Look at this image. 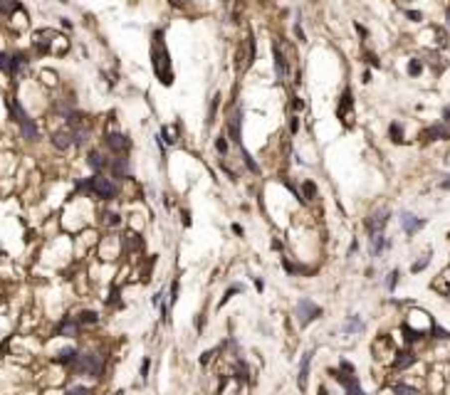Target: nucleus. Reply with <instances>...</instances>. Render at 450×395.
Segmentation results:
<instances>
[{
	"instance_id": "1",
	"label": "nucleus",
	"mask_w": 450,
	"mask_h": 395,
	"mask_svg": "<svg viewBox=\"0 0 450 395\" xmlns=\"http://www.w3.org/2000/svg\"><path fill=\"white\" fill-rule=\"evenodd\" d=\"M151 67L161 84H166V87L173 84V62H171L168 47L163 42V30H156L151 37Z\"/></svg>"
},
{
	"instance_id": "2",
	"label": "nucleus",
	"mask_w": 450,
	"mask_h": 395,
	"mask_svg": "<svg viewBox=\"0 0 450 395\" xmlns=\"http://www.w3.org/2000/svg\"><path fill=\"white\" fill-rule=\"evenodd\" d=\"M77 191L89 193V196L99 198V200H114V198L119 196L117 183H114L112 178H104L102 173H97V176H92V178L79 181V183H77Z\"/></svg>"
},
{
	"instance_id": "3",
	"label": "nucleus",
	"mask_w": 450,
	"mask_h": 395,
	"mask_svg": "<svg viewBox=\"0 0 450 395\" xmlns=\"http://www.w3.org/2000/svg\"><path fill=\"white\" fill-rule=\"evenodd\" d=\"M77 373L82 376H89V378H99L104 373V358L97 353V351H79L77 356V363L72 366Z\"/></svg>"
},
{
	"instance_id": "4",
	"label": "nucleus",
	"mask_w": 450,
	"mask_h": 395,
	"mask_svg": "<svg viewBox=\"0 0 450 395\" xmlns=\"http://www.w3.org/2000/svg\"><path fill=\"white\" fill-rule=\"evenodd\" d=\"M10 111H12V119L17 121V126H20V133H22V138H27V141H35L40 131H37V126H35V121L30 119V114L22 109V104L15 99V101H10Z\"/></svg>"
},
{
	"instance_id": "5",
	"label": "nucleus",
	"mask_w": 450,
	"mask_h": 395,
	"mask_svg": "<svg viewBox=\"0 0 450 395\" xmlns=\"http://www.w3.org/2000/svg\"><path fill=\"white\" fill-rule=\"evenodd\" d=\"M272 55H275V69H277V77H280L282 82H287V79H290V74H292V60L287 57V45H285V42H280V40H275V42H272Z\"/></svg>"
},
{
	"instance_id": "6",
	"label": "nucleus",
	"mask_w": 450,
	"mask_h": 395,
	"mask_svg": "<svg viewBox=\"0 0 450 395\" xmlns=\"http://www.w3.org/2000/svg\"><path fill=\"white\" fill-rule=\"evenodd\" d=\"M321 314V306L319 304H314L312 299H307V296H302L300 301H297V306H295V316H297V321H300V326H307L309 321H317Z\"/></svg>"
},
{
	"instance_id": "7",
	"label": "nucleus",
	"mask_w": 450,
	"mask_h": 395,
	"mask_svg": "<svg viewBox=\"0 0 450 395\" xmlns=\"http://www.w3.org/2000/svg\"><path fill=\"white\" fill-rule=\"evenodd\" d=\"M388 220H391V212H388L386 207H376V210H371V212H369V217H366V232H369V237H371V235L384 232V227L388 225Z\"/></svg>"
},
{
	"instance_id": "8",
	"label": "nucleus",
	"mask_w": 450,
	"mask_h": 395,
	"mask_svg": "<svg viewBox=\"0 0 450 395\" xmlns=\"http://www.w3.org/2000/svg\"><path fill=\"white\" fill-rule=\"evenodd\" d=\"M104 143H107V148L112 151V153H117V156H127L129 151H131V141H129L127 133H107V138H104Z\"/></svg>"
},
{
	"instance_id": "9",
	"label": "nucleus",
	"mask_w": 450,
	"mask_h": 395,
	"mask_svg": "<svg viewBox=\"0 0 450 395\" xmlns=\"http://www.w3.org/2000/svg\"><path fill=\"white\" fill-rule=\"evenodd\" d=\"M398 222H401V230L408 235V237H413L416 232H421L423 227H426V220L423 217H418V215H413V212H401V217H398Z\"/></svg>"
},
{
	"instance_id": "10",
	"label": "nucleus",
	"mask_w": 450,
	"mask_h": 395,
	"mask_svg": "<svg viewBox=\"0 0 450 395\" xmlns=\"http://www.w3.org/2000/svg\"><path fill=\"white\" fill-rule=\"evenodd\" d=\"M228 133H230V141H233V143L243 146V111H240V109H235V111L230 114V119H228Z\"/></svg>"
},
{
	"instance_id": "11",
	"label": "nucleus",
	"mask_w": 450,
	"mask_h": 395,
	"mask_svg": "<svg viewBox=\"0 0 450 395\" xmlns=\"http://www.w3.org/2000/svg\"><path fill=\"white\" fill-rule=\"evenodd\" d=\"M109 171L114 178H129L131 176V163H129L127 156H117L109 161Z\"/></svg>"
},
{
	"instance_id": "12",
	"label": "nucleus",
	"mask_w": 450,
	"mask_h": 395,
	"mask_svg": "<svg viewBox=\"0 0 450 395\" xmlns=\"http://www.w3.org/2000/svg\"><path fill=\"white\" fill-rule=\"evenodd\" d=\"M351 109H354V94H351V89H344V94H341V101H339V106H336V116L344 121V124H349V114H351Z\"/></svg>"
},
{
	"instance_id": "13",
	"label": "nucleus",
	"mask_w": 450,
	"mask_h": 395,
	"mask_svg": "<svg viewBox=\"0 0 450 395\" xmlns=\"http://www.w3.org/2000/svg\"><path fill=\"white\" fill-rule=\"evenodd\" d=\"M426 141H446L450 138V126L448 124H433V126H428L426 131L421 133Z\"/></svg>"
},
{
	"instance_id": "14",
	"label": "nucleus",
	"mask_w": 450,
	"mask_h": 395,
	"mask_svg": "<svg viewBox=\"0 0 450 395\" xmlns=\"http://www.w3.org/2000/svg\"><path fill=\"white\" fill-rule=\"evenodd\" d=\"M79 321L77 319H72V316H64L62 321L57 324V336H64V338H74L77 333H79Z\"/></svg>"
},
{
	"instance_id": "15",
	"label": "nucleus",
	"mask_w": 450,
	"mask_h": 395,
	"mask_svg": "<svg viewBox=\"0 0 450 395\" xmlns=\"http://www.w3.org/2000/svg\"><path fill=\"white\" fill-rule=\"evenodd\" d=\"M369 240H371V257H381L386 250L393 245V242H391V237H386L384 232H379V235H371Z\"/></svg>"
},
{
	"instance_id": "16",
	"label": "nucleus",
	"mask_w": 450,
	"mask_h": 395,
	"mask_svg": "<svg viewBox=\"0 0 450 395\" xmlns=\"http://www.w3.org/2000/svg\"><path fill=\"white\" fill-rule=\"evenodd\" d=\"M309 366H312V351H307L302 356V363H300V378H297V386L300 391L304 393L307 391V381H309Z\"/></svg>"
},
{
	"instance_id": "17",
	"label": "nucleus",
	"mask_w": 450,
	"mask_h": 395,
	"mask_svg": "<svg viewBox=\"0 0 450 395\" xmlns=\"http://www.w3.org/2000/svg\"><path fill=\"white\" fill-rule=\"evenodd\" d=\"M87 163H89V168L94 171V173H102L104 168H109V161L99 153V151H89V156H87Z\"/></svg>"
},
{
	"instance_id": "18",
	"label": "nucleus",
	"mask_w": 450,
	"mask_h": 395,
	"mask_svg": "<svg viewBox=\"0 0 450 395\" xmlns=\"http://www.w3.org/2000/svg\"><path fill=\"white\" fill-rule=\"evenodd\" d=\"M416 361H418V358H416V353H413V351H403V353H398V356H396V361H393V371H406V368H411Z\"/></svg>"
},
{
	"instance_id": "19",
	"label": "nucleus",
	"mask_w": 450,
	"mask_h": 395,
	"mask_svg": "<svg viewBox=\"0 0 450 395\" xmlns=\"http://www.w3.org/2000/svg\"><path fill=\"white\" fill-rule=\"evenodd\" d=\"M52 146H55V148H60V151H67L69 146H74V138H72V131L67 129V131H57V133H52Z\"/></svg>"
},
{
	"instance_id": "20",
	"label": "nucleus",
	"mask_w": 450,
	"mask_h": 395,
	"mask_svg": "<svg viewBox=\"0 0 450 395\" xmlns=\"http://www.w3.org/2000/svg\"><path fill=\"white\" fill-rule=\"evenodd\" d=\"M77 356H79V351H77L74 346H67V348H62V351L55 356V361H57V363H64V366H74V363H77Z\"/></svg>"
},
{
	"instance_id": "21",
	"label": "nucleus",
	"mask_w": 450,
	"mask_h": 395,
	"mask_svg": "<svg viewBox=\"0 0 450 395\" xmlns=\"http://www.w3.org/2000/svg\"><path fill=\"white\" fill-rule=\"evenodd\" d=\"M341 331H344V333H361V331H364V321H361L359 316H349L346 324L341 326Z\"/></svg>"
},
{
	"instance_id": "22",
	"label": "nucleus",
	"mask_w": 450,
	"mask_h": 395,
	"mask_svg": "<svg viewBox=\"0 0 450 395\" xmlns=\"http://www.w3.org/2000/svg\"><path fill=\"white\" fill-rule=\"evenodd\" d=\"M72 138H74V146H84L89 141V129L87 126H77V129H69Z\"/></svg>"
},
{
	"instance_id": "23",
	"label": "nucleus",
	"mask_w": 450,
	"mask_h": 395,
	"mask_svg": "<svg viewBox=\"0 0 450 395\" xmlns=\"http://www.w3.org/2000/svg\"><path fill=\"white\" fill-rule=\"evenodd\" d=\"M388 136H391L393 143H403V126H401L398 121H393V124L388 126Z\"/></svg>"
},
{
	"instance_id": "24",
	"label": "nucleus",
	"mask_w": 450,
	"mask_h": 395,
	"mask_svg": "<svg viewBox=\"0 0 450 395\" xmlns=\"http://www.w3.org/2000/svg\"><path fill=\"white\" fill-rule=\"evenodd\" d=\"M77 321H79V324H97V321H99V314L92 311V309H87V311H79Z\"/></svg>"
},
{
	"instance_id": "25",
	"label": "nucleus",
	"mask_w": 450,
	"mask_h": 395,
	"mask_svg": "<svg viewBox=\"0 0 450 395\" xmlns=\"http://www.w3.org/2000/svg\"><path fill=\"white\" fill-rule=\"evenodd\" d=\"M240 153H243V161H245V166L253 171V173H260V166H257V161L250 156V151L245 148V146H240Z\"/></svg>"
},
{
	"instance_id": "26",
	"label": "nucleus",
	"mask_w": 450,
	"mask_h": 395,
	"mask_svg": "<svg viewBox=\"0 0 450 395\" xmlns=\"http://www.w3.org/2000/svg\"><path fill=\"white\" fill-rule=\"evenodd\" d=\"M0 72L12 74V55L10 52H0Z\"/></svg>"
},
{
	"instance_id": "27",
	"label": "nucleus",
	"mask_w": 450,
	"mask_h": 395,
	"mask_svg": "<svg viewBox=\"0 0 450 395\" xmlns=\"http://www.w3.org/2000/svg\"><path fill=\"white\" fill-rule=\"evenodd\" d=\"M158 138H161V141H166L168 146H173V143H176V129H171V126H163V129H161V133H158Z\"/></svg>"
},
{
	"instance_id": "28",
	"label": "nucleus",
	"mask_w": 450,
	"mask_h": 395,
	"mask_svg": "<svg viewBox=\"0 0 450 395\" xmlns=\"http://www.w3.org/2000/svg\"><path fill=\"white\" fill-rule=\"evenodd\" d=\"M314 196H317V186H314L312 181H304V183H302V198H304V200H312Z\"/></svg>"
},
{
	"instance_id": "29",
	"label": "nucleus",
	"mask_w": 450,
	"mask_h": 395,
	"mask_svg": "<svg viewBox=\"0 0 450 395\" xmlns=\"http://www.w3.org/2000/svg\"><path fill=\"white\" fill-rule=\"evenodd\" d=\"M393 393L396 395H418V391L411 388V386H406V383H396V386H393Z\"/></svg>"
},
{
	"instance_id": "30",
	"label": "nucleus",
	"mask_w": 450,
	"mask_h": 395,
	"mask_svg": "<svg viewBox=\"0 0 450 395\" xmlns=\"http://www.w3.org/2000/svg\"><path fill=\"white\" fill-rule=\"evenodd\" d=\"M398 274H401L398 269L388 272V277H386V289H388V292H393V289H396V284H398Z\"/></svg>"
},
{
	"instance_id": "31",
	"label": "nucleus",
	"mask_w": 450,
	"mask_h": 395,
	"mask_svg": "<svg viewBox=\"0 0 450 395\" xmlns=\"http://www.w3.org/2000/svg\"><path fill=\"white\" fill-rule=\"evenodd\" d=\"M12 10H20L17 0H0V12H12Z\"/></svg>"
},
{
	"instance_id": "32",
	"label": "nucleus",
	"mask_w": 450,
	"mask_h": 395,
	"mask_svg": "<svg viewBox=\"0 0 450 395\" xmlns=\"http://www.w3.org/2000/svg\"><path fill=\"white\" fill-rule=\"evenodd\" d=\"M421 72H423V62H421V60H411V62H408V74H411V77H418Z\"/></svg>"
},
{
	"instance_id": "33",
	"label": "nucleus",
	"mask_w": 450,
	"mask_h": 395,
	"mask_svg": "<svg viewBox=\"0 0 450 395\" xmlns=\"http://www.w3.org/2000/svg\"><path fill=\"white\" fill-rule=\"evenodd\" d=\"M428 264H431V255H423V260H418V262L413 264V267H411V272H413V274H418V272H423Z\"/></svg>"
},
{
	"instance_id": "34",
	"label": "nucleus",
	"mask_w": 450,
	"mask_h": 395,
	"mask_svg": "<svg viewBox=\"0 0 450 395\" xmlns=\"http://www.w3.org/2000/svg\"><path fill=\"white\" fill-rule=\"evenodd\" d=\"M218 106H220V94H215V99H213V104H210V111H208V121H215Z\"/></svg>"
},
{
	"instance_id": "35",
	"label": "nucleus",
	"mask_w": 450,
	"mask_h": 395,
	"mask_svg": "<svg viewBox=\"0 0 450 395\" xmlns=\"http://www.w3.org/2000/svg\"><path fill=\"white\" fill-rule=\"evenodd\" d=\"M215 148H218V153H228V136H218L215 138Z\"/></svg>"
},
{
	"instance_id": "36",
	"label": "nucleus",
	"mask_w": 450,
	"mask_h": 395,
	"mask_svg": "<svg viewBox=\"0 0 450 395\" xmlns=\"http://www.w3.org/2000/svg\"><path fill=\"white\" fill-rule=\"evenodd\" d=\"M89 393H92V391H89L87 386H74V388H69L64 395H89Z\"/></svg>"
},
{
	"instance_id": "37",
	"label": "nucleus",
	"mask_w": 450,
	"mask_h": 395,
	"mask_svg": "<svg viewBox=\"0 0 450 395\" xmlns=\"http://www.w3.org/2000/svg\"><path fill=\"white\" fill-rule=\"evenodd\" d=\"M149 366H151V358H149V356H146V358H144V361H141V378H144V381H146V378H149Z\"/></svg>"
},
{
	"instance_id": "38",
	"label": "nucleus",
	"mask_w": 450,
	"mask_h": 395,
	"mask_svg": "<svg viewBox=\"0 0 450 395\" xmlns=\"http://www.w3.org/2000/svg\"><path fill=\"white\" fill-rule=\"evenodd\" d=\"M406 15H408V20H413V22H421V20H423V15H421L418 10H408Z\"/></svg>"
},
{
	"instance_id": "39",
	"label": "nucleus",
	"mask_w": 450,
	"mask_h": 395,
	"mask_svg": "<svg viewBox=\"0 0 450 395\" xmlns=\"http://www.w3.org/2000/svg\"><path fill=\"white\" fill-rule=\"evenodd\" d=\"M151 304H153V306H161V304H163V292H156V294L151 296Z\"/></svg>"
},
{
	"instance_id": "40",
	"label": "nucleus",
	"mask_w": 450,
	"mask_h": 395,
	"mask_svg": "<svg viewBox=\"0 0 450 395\" xmlns=\"http://www.w3.org/2000/svg\"><path fill=\"white\" fill-rule=\"evenodd\" d=\"M107 217H109V220H107L109 225H119V222H122V217H119L117 212H107Z\"/></svg>"
},
{
	"instance_id": "41",
	"label": "nucleus",
	"mask_w": 450,
	"mask_h": 395,
	"mask_svg": "<svg viewBox=\"0 0 450 395\" xmlns=\"http://www.w3.org/2000/svg\"><path fill=\"white\" fill-rule=\"evenodd\" d=\"M433 333H436V338H448L450 333L446 329H441V326H433Z\"/></svg>"
},
{
	"instance_id": "42",
	"label": "nucleus",
	"mask_w": 450,
	"mask_h": 395,
	"mask_svg": "<svg viewBox=\"0 0 450 395\" xmlns=\"http://www.w3.org/2000/svg\"><path fill=\"white\" fill-rule=\"evenodd\" d=\"M297 129H300V121H297V116H292V119H290V131L295 133Z\"/></svg>"
},
{
	"instance_id": "43",
	"label": "nucleus",
	"mask_w": 450,
	"mask_h": 395,
	"mask_svg": "<svg viewBox=\"0 0 450 395\" xmlns=\"http://www.w3.org/2000/svg\"><path fill=\"white\" fill-rule=\"evenodd\" d=\"M443 124H448V126H450V106L443 109Z\"/></svg>"
},
{
	"instance_id": "44",
	"label": "nucleus",
	"mask_w": 450,
	"mask_h": 395,
	"mask_svg": "<svg viewBox=\"0 0 450 395\" xmlns=\"http://www.w3.org/2000/svg\"><path fill=\"white\" fill-rule=\"evenodd\" d=\"M356 250H359V242L354 240V242H351V247H349V257H351V255H356Z\"/></svg>"
},
{
	"instance_id": "45",
	"label": "nucleus",
	"mask_w": 450,
	"mask_h": 395,
	"mask_svg": "<svg viewBox=\"0 0 450 395\" xmlns=\"http://www.w3.org/2000/svg\"><path fill=\"white\" fill-rule=\"evenodd\" d=\"M168 2H171V5H173V7H183V5H186V2H188V0H168Z\"/></svg>"
},
{
	"instance_id": "46",
	"label": "nucleus",
	"mask_w": 450,
	"mask_h": 395,
	"mask_svg": "<svg viewBox=\"0 0 450 395\" xmlns=\"http://www.w3.org/2000/svg\"><path fill=\"white\" fill-rule=\"evenodd\" d=\"M441 188H443V191H450V181H443V183H441Z\"/></svg>"
},
{
	"instance_id": "47",
	"label": "nucleus",
	"mask_w": 450,
	"mask_h": 395,
	"mask_svg": "<svg viewBox=\"0 0 450 395\" xmlns=\"http://www.w3.org/2000/svg\"><path fill=\"white\" fill-rule=\"evenodd\" d=\"M448 25H450V10H448Z\"/></svg>"
},
{
	"instance_id": "48",
	"label": "nucleus",
	"mask_w": 450,
	"mask_h": 395,
	"mask_svg": "<svg viewBox=\"0 0 450 395\" xmlns=\"http://www.w3.org/2000/svg\"><path fill=\"white\" fill-rule=\"evenodd\" d=\"M223 2H230V0H223Z\"/></svg>"
},
{
	"instance_id": "49",
	"label": "nucleus",
	"mask_w": 450,
	"mask_h": 395,
	"mask_svg": "<svg viewBox=\"0 0 450 395\" xmlns=\"http://www.w3.org/2000/svg\"><path fill=\"white\" fill-rule=\"evenodd\" d=\"M448 240H450V232H448Z\"/></svg>"
}]
</instances>
